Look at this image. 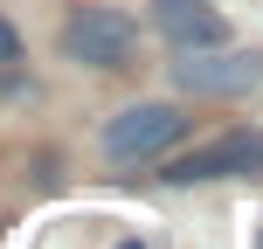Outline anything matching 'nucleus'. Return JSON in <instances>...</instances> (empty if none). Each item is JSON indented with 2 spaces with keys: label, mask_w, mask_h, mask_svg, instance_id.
<instances>
[{
  "label": "nucleus",
  "mask_w": 263,
  "mask_h": 249,
  "mask_svg": "<svg viewBox=\"0 0 263 249\" xmlns=\"http://www.w3.org/2000/svg\"><path fill=\"white\" fill-rule=\"evenodd\" d=\"M256 83H263V55L256 49L208 42V49H180L173 55V90H187V97H242Z\"/></svg>",
  "instance_id": "obj_1"
},
{
  "label": "nucleus",
  "mask_w": 263,
  "mask_h": 249,
  "mask_svg": "<svg viewBox=\"0 0 263 249\" xmlns=\"http://www.w3.org/2000/svg\"><path fill=\"white\" fill-rule=\"evenodd\" d=\"M132 49H139V28L118 7H77L63 21V55L83 63V69H125Z\"/></svg>",
  "instance_id": "obj_2"
},
{
  "label": "nucleus",
  "mask_w": 263,
  "mask_h": 249,
  "mask_svg": "<svg viewBox=\"0 0 263 249\" xmlns=\"http://www.w3.org/2000/svg\"><path fill=\"white\" fill-rule=\"evenodd\" d=\"M180 131H187L180 104H125L118 118L104 125V159L111 166H145V159H159Z\"/></svg>",
  "instance_id": "obj_3"
},
{
  "label": "nucleus",
  "mask_w": 263,
  "mask_h": 249,
  "mask_svg": "<svg viewBox=\"0 0 263 249\" xmlns=\"http://www.w3.org/2000/svg\"><path fill=\"white\" fill-rule=\"evenodd\" d=\"M263 166V131H222L215 145H194L187 159H173L166 180L173 187H194V180H236V173H256Z\"/></svg>",
  "instance_id": "obj_4"
},
{
  "label": "nucleus",
  "mask_w": 263,
  "mask_h": 249,
  "mask_svg": "<svg viewBox=\"0 0 263 249\" xmlns=\"http://www.w3.org/2000/svg\"><path fill=\"white\" fill-rule=\"evenodd\" d=\"M153 21H159V35H166L173 49H208V42H229L222 14H215L208 0H153Z\"/></svg>",
  "instance_id": "obj_5"
},
{
  "label": "nucleus",
  "mask_w": 263,
  "mask_h": 249,
  "mask_svg": "<svg viewBox=\"0 0 263 249\" xmlns=\"http://www.w3.org/2000/svg\"><path fill=\"white\" fill-rule=\"evenodd\" d=\"M14 55H21V35H14V28L0 21V63H14Z\"/></svg>",
  "instance_id": "obj_6"
},
{
  "label": "nucleus",
  "mask_w": 263,
  "mask_h": 249,
  "mask_svg": "<svg viewBox=\"0 0 263 249\" xmlns=\"http://www.w3.org/2000/svg\"><path fill=\"white\" fill-rule=\"evenodd\" d=\"M118 249H145V242H118Z\"/></svg>",
  "instance_id": "obj_7"
}]
</instances>
